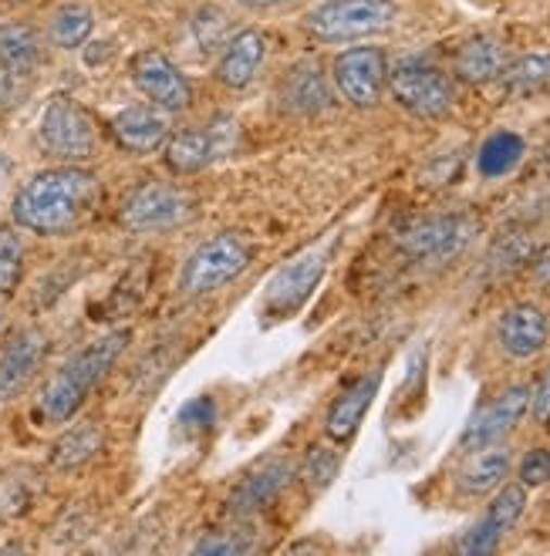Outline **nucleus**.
<instances>
[{
	"label": "nucleus",
	"mask_w": 550,
	"mask_h": 556,
	"mask_svg": "<svg viewBox=\"0 0 550 556\" xmlns=\"http://www.w3.org/2000/svg\"><path fill=\"white\" fill-rule=\"evenodd\" d=\"M4 182H8V159L0 155V186H4Z\"/></svg>",
	"instance_id": "4c0bfd02"
},
{
	"label": "nucleus",
	"mask_w": 550,
	"mask_h": 556,
	"mask_svg": "<svg viewBox=\"0 0 550 556\" xmlns=\"http://www.w3.org/2000/svg\"><path fill=\"white\" fill-rule=\"evenodd\" d=\"M24 274V247L11 226H0V298H11Z\"/></svg>",
	"instance_id": "c85d7f7f"
},
{
	"label": "nucleus",
	"mask_w": 550,
	"mask_h": 556,
	"mask_svg": "<svg viewBox=\"0 0 550 556\" xmlns=\"http://www.w3.org/2000/svg\"><path fill=\"white\" fill-rule=\"evenodd\" d=\"M521 159H524V139L516 132H497L483 142V149L476 155V166L487 179H500L521 166Z\"/></svg>",
	"instance_id": "5701e85b"
},
{
	"label": "nucleus",
	"mask_w": 550,
	"mask_h": 556,
	"mask_svg": "<svg viewBox=\"0 0 550 556\" xmlns=\"http://www.w3.org/2000/svg\"><path fill=\"white\" fill-rule=\"evenodd\" d=\"M213 159V136L210 132H179L166 146V162L173 173H200Z\"/></svg>",
	"instance_id": "b1692460"
},
{
	"label": "nucleus",
	"mask_w": 550,
	"mask_h": 556,
	"mask_svg": "<svg viewBox=\"0 0 550 556\" xmlns=\"http://www.w3.org/2000/svg\"><path fill=\"white\" fill-rule=\"evenodd\" d=\"M112 136L122 149L149 155L170 139V122L149 105H133L112 118Z\"/></svg>",
	"instance_id": "4468645a"
},
{
	"label": "nucleus",
	"mask_w": 550,
	"mask_h": 556,
	"mask_svg": "<svg viewBox=\"0 0 550 556\" xmlns=\"http://www.w3.org/2000/svg\"><path fill=\"white\" fill-rule=\"evenodd\" d=\"M45 351H48V341L35 327H27V331L11 338L4 354H0V402L17 399L30 384V378H35V371L45 362Z\"/></svg>",
	"instance_id": "ddd939ff"
},
{
	"label": "nucleus",
	"mask_w": 550,
	"mask_h": 556,
	"mask_svg": "<svg viewBox=\"0 0 550 556\" xmlns=\"http://www.w3.org/2000/svg\"><path fill=\"white\" fill-rule=\"evenodd\" d=\"M473 459L466 463V469L460 472V489L470 496H483L497 489L507 476H510V466H513V455L510 448H479V452H470Z\"/></svg>",
	"instance_id": "6ab92c4d"
},
{
	"label": "nucleus",
	"mask_w": 550,
	"mask_h": 556,
	"mask_svg": "<svg viewBox=\"0 0 550 556\" xmlns=\"http://www.w3.org/2000/svg\"><path fill=\"white\" fill-rule=\"evenodd\" d=\"M524 509H527V489H524V482L521 485H503L500 496L490 503V513L483 516V519H487L500 536H507L516 527V522H521Z\"/></svg>",
	"instance_id": "cd10ccee"
},
{
	"label": "nucleus",
	"mask_w": 550,
	"mask_h": 556,
	"mask_svg": "<svg viewBox=\"0 0 550 556\" xmlns=\"http://www.w3.org/2000/svg\"><path fill=\"white\" fill-rule=\"evenodd\" d=\"M503 68H507V54H503V48L493 38H473L457 54V75L466 85L497 81Z\"/></svg>",
	"instance_id": "a211bd4d"
},
{
	"label": "nucleus",
	"mask_w": 550,
	"mask_h": 556,
	"mask_svg": "<svg viewBox=\"0 0 550 556\" xmlns=\"http://www.w3.org/2000/svg\"><path fill=\"white\" fill-rule=\"evenodd\" d=\"M133 81L139 85V91L152 105L166 109V112H183L192 102V88H189L186 75L163 51H139L133 58Z\"/></svg>",
	"instance_id": "9b49d317"
},
{
	"label": "nucleus",
	"mask_w": 550,
	"mask_h": 556,
	"mask_svg": "<svg viewBox=\"0 0 550 556\" xmlns=\"http://www.w3.org/2000/svg\"><path fill=\"white\" fill-rule=\"evenodd\" d=\"M510 94H534L550 85V54H524L500 72Z\"/></svg>",
	"instance_id": "393cba45"
},
{
	"label": "nucleus",
	"mask_w": 550,
	"mask_h": 556,
	"mask_svg": "<svg viewBox=\"0 0 550 556\" xmlns=\"http://www.w3.org/2000/svg\"><path fill=\"white\" fill-rule=\"evenodd\" d=\"M99 179L78 166H61L30 176L14 195V223L38 237L72 233L91 216Z\"/></svg>",
	"instance_id": "f257e3e1"
},
{
	"label": "nucleus",
	"mask_w": 550,
	"mask_h": 556,
	"mask_svg": "<svg viewBox=\"0 0 550 556\" xmlns=\"http://www.w3.org/2000/svg\"><path fill=\"white\" fill-rule=\"evenodd\" d=\"M388 81V61L382 48H351L335 58V85L354 109H372L382 102Z\"/></svg>",
	"instance_id": "1a4fd4ad"
},
{
	"label": "nucleus",
	"mask_w": 550,
	"mask_h": 556,
	"mask_svg": "<svg viewBox=\"0 0 550 556\" xmlns=\"http://www.w3.org/2000/svg\"><path fill=\"white\" fill-rule=\"evenodd\" d=\"M125 344H128V331H112L99 341H91L85 351H78L72 362L45 384L38 415L51 425L68 421L85 405L91 391L102 384V378L112 371Z\"/></svg>",
	"instance_id": "f03ea898"
},
{
	"label": "nucleus",
	"mask_w": 550,
	"mask_h": 556,
	"mask_svg": "<svg viewBox=\"0 0 550 556\" xmlns=\"http://www.w3.org/2000/svg\"><path fill=\"white\" fill-rule=\"evenodd\" d=\"M179 425L183 429H197V432H207L213 425V402L210 399H197L189 402L183 412H179Z\"/></svg>",
	"instance_id": "72a5a7b5"
},
{
	"label": "nucleus",
	"mask_w": 550,
	"mask_h": 556,
	"mask_svg": "<svg viewBox=\"0 0 550 556\" xmlns=\"http://www.w3.org/2000/svg\"><path fill=\"white\" fill-rule=\"evenodd\" d=\"M547 334H550L547 317L534 304H516L500 317V344L510 357H516V362L540 354L547 344Z\"/></svg>",
	"instance_id": "2eb2a0df"
},
{
	"label": "nucleus",
	"mask_w": 550,
	"mask_h": 556,
	"mask_svg": "<svg viewBox=\"0 0 550 556\" xmlns=\"http://www.w3.org/2000/svg\"><path fill=\"white\" fill-rule=\"evenodd\" d=\"M530 408H534V418L540 425L550 421V368H547V375H543V381L537 388V395H530Z\"/></svg>",
	"instance_id": "f704fd0d"
},
{
	"label": "nucleus",
	"mask_w": 550,
	"mask_h": 556,
	"mask_svg": "<svg viewBox=\"0 0 550 556\" xmlns=\"http://www.w3.org/2000/svg\"><path fill=\"white\" fill-rule=\"evenodd\" d=\"M250 549V543H243V540H237L234 533H226V536H220V533H213V536H203L197 546H192V553H207V556H234V553H247Z\"/></svg>",
	"instance_id": "473e14b6"
},
{
	"label": "nucleus",
	"mask_w": 550,
	"mask_h": 556,
	"mask_svg": "<svg viewBox=\"0 0 550 556\" xmlns=\"http://www.w3.org/2000/svg\"><path fill=\"white\" fill-rule=\"evenodd\" d=\"M527 408H530V388L527 384L507 388L497 402H490L487 408H479L470 418L466 432L460 439V448L463 452H479V448L500 442L503 435H510L516 425H521V418L527 415Z\"/></svg>",
	"instance_id": "9d476101"
},
{
	"label": "nucleus",
	"mask_w": 550,
	"mask_h": 556,
	"mask_svg": "<svg viewBox=\"0 0 550 556\" xmlns=\"http://www.w3.org/2000/svg\"><path fill=\"white\" fill-rule=\"evenodd\" d=\"M192 216V200L189 192L166 186V182H146L139 186L122 210L125 230L133 233H149V230H166V226L186 223Z\"/></svg>",
	"instance_id": "0eeeda50"
},
{
	"label": "nucleus",
	"mask_w": 550,
	"mask_h": 556,
	"mask_svg": "<svg viewBox=\"0 0 550 556\" xmlns=\"http://www.w3.org/2000/svg\"><path fill=\"white\" fill-rule=\"evenodd\" d=\"M328 270V250H308L298 260H290L287 267L277 270V277L267 287L264 298V314L267 317H290L298 307H304V301L314 293V287L321 283Z\"/></svg>",
	"instance_id": "6e6552de"
},
{
	"label": "nucleus",
	"mask_w": 550,
	"mask_h": 556,
	"mask_svg": "<svg viewBox=\"0 0 550 556\" xmlns=\"http://www.w3.org/2000/svg\"><path fill=\"white\" fill-rule=\"evenodd\" d=\"M338 466H341L338 452H332V448H311L308 463H304V479H308V485H311V489H328L332 479L338 476Z\"/></svg>",
	"instance_id": "c756f323"
},
{
	"label": "nucleus",
	"mask_w": 550,
	"mask_h": 556,
	"mask_svg": "<svg viewBox=\"0 0 550 556\" xmlns=\"http://www.w3.org/2000/svg\"><path fill=\"white\" fill-rule=\"evenodd\" d=\"M500 533L490 527L487 519H479L476 527L460 540V553H470V556H483V553H497V546H500Z\"/></svg>",
	"instance_id": "7c9ffc66"
},
{
	"label": "nucleus",
	"mask_w": 550,
	"mask_h": 556,
	"mask_svg": "<svg viewBox=\"0 0 550 556\" xmlns=\"http://www.w3.org/2000/svg\"><path fill=\"white\" fill-rule=\"evenodd\" d=\"M287 98H290V105H295L298 112H304V115H317V112L332 109V91H328V85H325V78H321L317 68L295 72L290 88H287Z\"/></svg>",
	"instance_id": "a878e982"
},
{
	"label": "nucleus",
	"mask_w": 550,
	"mask_h": 556,
	"mask_svg": "<svg viewBox=\"0 0 550 556\" xmlns=\"http://www.w3.org/2000/svg\"><path fill=\"white\" fill-rule=\"evenodd\" d=\"M378 381H382L378 375H368L362 381H354L345 391V395L332 405V412H328V435L335 442H345V439H351L354 432H359L365 412L372 408V402L378 395Z\"/></svg>",
	"instance_id": "f3484780"
},
{
	"label": "nucleus",
	"mask_w": 550,
	"mask_h": 556,
	"mask_svg": "<svg viewBox=\"0 0 550 556\" xmlns=\"http://www.w3.org/2000/svg\"><path fill=\"white\" fill-rule=\"evenodd\" d=\"M41 61L38 30L27 24H4L0 27V68L11 75H27Z\"/></svg>",
	"instance_id": "412c9836"
},
{
	"label": "nucleus",
	"mask_w": 550,
	"mask_h": 556,
	"mask_svg": "<svg viewBox=\"0 0 550 556\" xmlns=\"http://www.w3.org/2000/svg\"><path fill=\"white\" fill-rule=\"evenodd\" d=\"M41 142L51 155L64 162H85L95 155L99 132H95L91 115L68 94L51 98V105L41 115Z\"/></svg>",
	"instance_id": "39448f33"
},
{
	"label": "nucleus",
	"mask_w": 550,
	"mask_h": 556,
	"mask_svg": "<svg viewBox=\"0 0 550 556\" xmlns=\"http://www.w3.org/2000/svg\"><path fill=\"white\" fill-rule=\"evenodd\" d=\"M250 260H253V250L247 247L243 237L220 233L186 260L179 287H183V293H189V298H203V293L240 277L250 267Z\"/></svg>",
	"instance_id": "20e7f679"
},
{
	"label": "nucleus",
	"mask_w": 550,
	"mask_h": 556,
	"mask_svg": "<svg viewBox=\"0 0 550 556\" xmlns=\"http://www.w3.org/2000/svg\"><path fill=\"white\" fill-rule=\"evenodd\" d=\"M105 445V432L102 425L95 421H85V425H75L72 432H64L54 445H51V466L54 469H78L85 466L88 459H95V455L102 452Z\"/></svg>",
	"instance_id": "aec40b11"
},
{
	"label": "nucleus",
	"mask_w": 550,
	"mask_h": 556,
	"mask_svg": "<svg viewBox=\"0 0 550 556\" xmlns=\"http://www.w3.org/2000/svg\"><path fill=\"white\" fill-rule=\"evenodd\" d=\"M8 94H11V72L0 68V105L8 102Z\"/></svg>",
	"instance_id": "c9c22d12"
},
{
	"label": "nucleus",
	"mask_w": 550,
	"mask_h": 556,
	"mask_svg": "<svg viewBox=\"0 0 550 556\" xmlns=\"http://www.w3.org/2000/svg\"><path fill=\"white\" fill-rule=\"evenodd\" d=\"M243 8H253V11H264V8H277L284 0H240Z\"/></svg>",
	"instance_id": "e433bc0d"
},
{
	"label": "nucleus",
	"mask_w": 550,
	"mask_h": 556,
	"mask_svg": "<svg viewBox=\"0 0 550 556\" xmlns=\"http://www.w3.org/2000/svg\"><path fill=\"white\" fill-rule=\"evenodd\" d=\"M399 17L396 0H328L308 14V35L328 45L359 41L392 27Z\"/></svg>",
	"instance_id": "7ed1b4c3"
},
{
	"label": "nucleus",
	"mask_w": 550,
	"mask_h": 556,
	"mask_svg": "<svg viewBox=\"0 0 550 556\" xmlns=\"http://www.w3.org/2000/svg\"><path fill=\"white\" fill-rule=\"evenodd\" d=\"M388 88H392L396 102L415 118H446L452 112V102H457L449 78L423 61H402L388 75Z\"/></svg>",
	"instance_id": "423d86ee"
},
{
	"label": "nucleus",
	"mask_w": 550,
	"mask_h": 556,
	"mask_svg": "<svg viewBox=\"0 0 550 556\" xmlns=\"http://www.w3.org/2000/svg\"><path fill=\"white\" fill-rule=\"evenodd\" d=\"M290 463H271V466H264L257 476H250V479H243V485L234 493V500H230V509L234 513H253V509H261V506H267L280 489L287 485V479H290Z\"/></svg>",
	"instance_id": "4be33fe9"
},
{
	"label": "nucleus",
	"mask_w": 550,
	"mask_h": 556,
	"mask_svg": "<svg viewBox=\"0 0 550 556\" xmlns=\"http://www.w3.org/2000/svg\"><path fill=\"white\" fill-rule=\"evenodd\" d=\"M91 27H95V17L88 8L82 4H68V8H61L51 21V38L58 48H78L88 41L91 35Z\"/></svg>",
	"instance_id": "bb28decb"
},
{
	"label": "nucleus",
	"mask_w": 550,
	"mask_h": 556,
	"mask_svg": "<svg viewBox=\"0 0 550 556\" xmlns=\"http://www.w3.org/2000/svg\"><path fill=\"white\" fill-rule=\"evenodd\" d=\"M473 237V223L466 216H436L409 226L402 233V250L423 264H442V260L457 256Z\"/></svg>",
	"instance_id": "f8f14e48"
},
{
	"label": "nucleus",
	"mask_w": 550,
	"mask_h": 556,
	"mask_svg": "<svg viewBox=\"0 0 550 556\" xmlns=\"http://www.w3.org/2000/svg\"><path fill=\"white\" fill-rule=\"evenodd\" d=\"M267 54V41L261 30H240L234 41H226V51L216 64V78L226 88H247L253 81V75L261 72Z\"/></svg>",
	"instance_id": "dca6fc26"
},
{
	"label": "nucleus",
	"mask_w": 550,
	"mask_h": 556,
	"mask_svg": "<svg viewBox=\"0 0 550 556\" xmlns=\"http://www.w3.org/2000/svg\"><path fill=\"white\" fill-rule=\"evenodd\" d=\"M550 479V452L547 448H534L524 455V463H521V482L524 485H543Z\"/></svg>",
	"instance_id": "2f4dec72"
}]
</instances>
